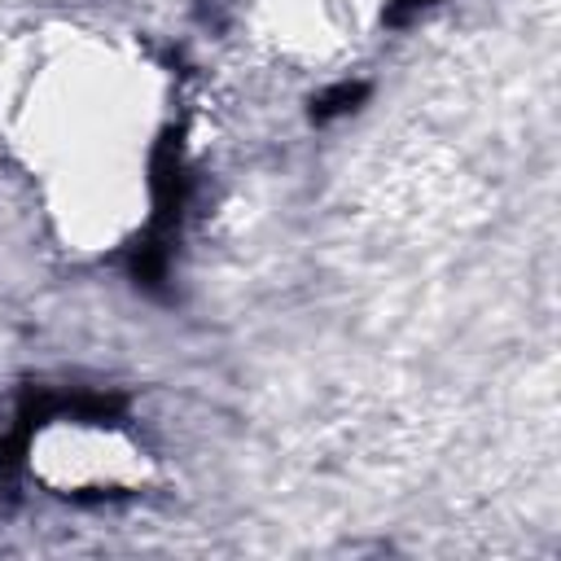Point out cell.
Returning a JSON list of instances; mask_svg holds the SVG:
<instances>
[{
  "mask_svg": "<svg viewBox=\"0 0 561 561\" xmlns=\"http://www.w3.org/2000/svg\"><path fill=\"white\" fill-rule=\"evenodd\" d=\"M364 83H337V88H329L324 96H316V105H311V118L316 123H329V118H337V114H351L359 101H364Z\"/></svg>",
  "mask_w": 561,
  "mask_h": 561,
  "instance_id": "cell-1",
  "label": "cell"
},
{
  "mask_svg": "<svg viewBox=\"0 0 561 561\" xmlns=\"http://www.w3.org/2000/svg\"><path fill=\"white\" fill-rule=\"evenodd\" d=\"M425 4H434V0H399V4L390 9V22H403L408 13H416V9H425Z\"/></svg>",
  "mask_w": 561,
  "mask_h": 561,
  "instance_id": "cell-2",
  "label": "cell"
}]
</instances>
